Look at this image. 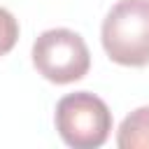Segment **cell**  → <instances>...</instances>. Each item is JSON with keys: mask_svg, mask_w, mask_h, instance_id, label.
Returning a JSON list of instances; mask_svg holds the SVG:
<instances>
[{"mask_svg": "<svg viewBox=\"0 0 149 149\" xmlns=\"http://www.w3.org/2000/svg\"><path fill=\"white\" fill-rule=\"evenodd\" d=\"M33 65L54 84H72L91 68V54L84 37L68 28L44 30L33 44Z\"/></svg>", "mask_w": 149, "mask_h": 149, "instance_id": "cell-3", "label": "cell"}, {"mask_svg": "<svg viewBox=\"0 0 149 149\" xmlns=\"http://www.w3.org/2000/svg\"><path fill=\"white\" fill-rule=\"evenodd\" d=\"M19 40V23L12 16V12H7L5 7H0V56H5L7 51H12V47Z\"/></svg>", "mask_w": 149, "mask_h": 149, "instance_id": "cell-5", "label": "cell"}, {"mask_svg": "<svg viewBox=\"0 0 149 149\" xmlns=\"http://www.w3.org/2000/svg\"><path fill=\"white\" fill-rule=\"evenodd\" d=\"M116 147L149 149V107H137L121 121L116 133Z\"/></svg>", "mask_w": 149, "mask_h": 149, "instance_id": "cell-4", "label": "cell"}, {"mask_svg": "<svg viewBox=\"0 0 149 149\" xmlns=\"http://www.w3.org/2000/svg\"><path fill=\"white\" fill-rule=\"evenodd\" d=\"M100 37L114 63L149 65V0H119L107 12Z\"/></svg>", "mask_w": 149, "mask_h": 149, "instance_id": "cell-1", "label": "cell"}, {"mask_svg": "<svg viewBox=\"0 0 149 149\" xmlns=\"http://www.w3.org/2000/svg\"><path fill=\"white\" fill-rule=\"evenodd\" d=\"M54 121L63 142L74 149H95L107 142L112 130L109 107L88 91L63 95L56 105Z\"/></svg>", "mask_w": 149, "mask_h": 149, "instance_id": "cell-2", "label": "cell"}]
</instances>
